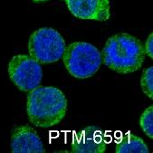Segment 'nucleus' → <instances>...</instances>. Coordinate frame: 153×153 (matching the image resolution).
<instances>
[{
    "mask_svg": "<svg viewBox=\"0 0 153 153\" xmlns=\"http://www.w3.org/2000/svg\"><path fill=\"white\" fill-rule=\"evenodd\" d=\"M26 111L36 127L51 128L59 124L67 111V100L60 89L38 86L27 95Z\"/></svg>",
    "mask_w": 153,
    "mask_h": 153,
    "instance_id": "f257e3e1",
    "label": "nucleus"
},
{
    "mask_svg": "<svg viewBox=\"0 0 153 153\" xmlns=\"http://www.w3.org/2000/svg\"><path fill=\"white\" fill-rule=\"evenodd\" d=\"M101 53L102 63L109 69L121 74L140 69L146 56L143 44L127 33L111 36Z\"/></svg>",
    "mask_w": 153,
    "mask_h": 153,
    "instance_id": "f03ea898",
    "label": "nucleus"
},
{
    "mask_svg": "<svg viewBox=\"0 0 153 153\" xmlns=\"http://www.w3.org/2000/svg\"><path fill=\"white\" fill-rule=\"evenodd\" d=\"M63 61L68 73L77 79L94 76L102 63L99 49L85 42H75L65 46Z\"/></svg>",
    "mask_w": 153,
    "mask_h": 153,
    "instance_id": "7ed1b4c3",
    "label": "nucleus"
},
{
    "mask_svg": "<svg viewBox=\"0 0 153 153\" xmlns=\"http://www.w3.org/2000/svg\"><path fill=\"white\" fill-rule=\"evenodd\" d=\"M65 41L53 28L43 27L34 32L29 38L28 51L40 64H53L63 57Z\"/></svg>",
    "mask_w": 153,
    "mask_h": 153,
    "instance_id": "20e7f679",
    "label": "nucleus"
},
{
    "mask_svg": "<svg viewBox=\"0 0 153 153\" xmlns=\"http://www.w3.org/2000/svg\"><path fill=\"white\" fill-rule=\"evenodd\" d=\"M11 81L22 91H30L40 86L43 79L41 64L27 54L15 55L9 62Z\"/></svg>",
    "mask_w": 153,
    "mask_h": 153,
    "instance_id": "39448f33",
    "label": "nucleus"
},
{
    "mask_svg": "<svg viewBox=\"0 0 153 153\" xmlns=\"http://www.w3.org/2000/svg\"><path fill=\"white\" fill-rule=\"evenodd\" d=\"M69 11L77 18L107 21L110 18L109 0H64Z\"/></svg>",
    "mask_w": 153,
    "mask_h": 153,
    "instance_id": "423d86ee",
    "label": "nucleus"
},
{
    "mask_svg": "<svg viewBox=\"0 0 153 153\" xmlns=\"http://www.w3.org/2000/svg\"><path fill=\"white\" fill-rule=\"evenodd\" d=\"M107 141L103 131L98 126H88L75 133L72 141L74 153H103Z\"/></svg>",
    "mask_w": 153,
    "mask_h": 153,
    "instance_id": "0eeeda50",
    "label": "nucleus"
},
{
    "mask_svg": "<svg viewBox=\"0 0 153 153\" xmlns=\"http://www.w3.org/2000/svg\"><path fill=\"white\" fill-rule=\"evenodd\" d=\"M13 153H44L45 152L42 140L36 131L28 125L16 127L11 137Z\"/></svg>",
    "mask_w": 153,
    "mask_h": 153,
    "instance_id": "6e6552de",
    "label": "nucleus"
},
{
    "mask_svg": "<svg viewBox=\"0 0 153 153\" xmlns=\"http://www.w3.org/2000/svg\"><path fill=\"white\" fill-rule=\"evenodd\" d=\"M117 153H149V148L144 140L128 132L122 136L116 143Z\"/></svg>",
    "mask_w": 153,
    "mask_h": 153,
    "instance_id": "1a4fd4ad",
    "label": "nucleus"
},
{
    "mask_svg": "<svg viewBox=\"0 0 153 153\" xmlns=\"http://www.w3.org/2000/svg\"><path fill=\"white\" fill-rule=\"evenodd\" d=\"M140 126L149 138L153 139V106L143 111L140 119Z\"/></svg>",
    "mask_w": 153,
    "mask_h": 153,
    "instance_id": "9d476101",
    "label": "nucleus"
},
{
    "mask_svg": "<svg viewBox=\"0 0 153 153\" xmlns=\"http://www.w3.org/2000/svg\"><path fill=\"white\" fill-rule=\"evenodd\" d=\"M140 86L143 93L149 98L153 99V67L145 69L140 79Z\"/></svg>",
    "mask_w": 153,
    "mask_h": 153,
    "instance_id": "9b49d317",
    "label": "nucleus"
},
{
    "mask_svg": "<svg viewBox=\"0 0 153 153\" xmlns=\"http://www.w3.org/2000/svg\"><path fill=\"white\" fill-rule=\"evenodd\" d=\"M144 46V51L145 54L148 55L150 59L153 58V34H150L149 36L148 37L145 45Z\"/></svg>",
    "mask_w": 153,
    "mask_h": 153,
    "instance_id": "f8f14e48",
    "label": "nucleus"
},
{
    "mask_svg": "<svg viewBox=\"0 0 153 153\" xmlns=\"http://www.w3.org/2000/svg\"><path fill=\"white\" fill-rule=\"evenodd\" d=\"M34 2H36V3H40V2H45L47 0H33Z\"/></svg>",
    "mask_w": 153,
    "mask_h": 153,
    "instance_id": "ddd939ff",
    "label": "nucleus"
}]
</instances>
